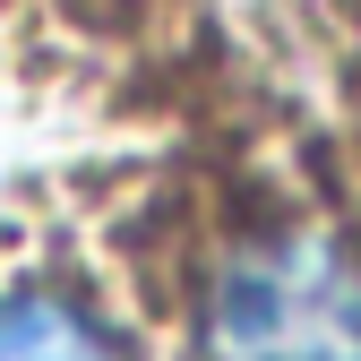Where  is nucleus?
Segmentation results:
<instances>
[{
  "label": "nucleus",
  "instance_id": "nucleus-1",
  "mask_svg": "<svg viewBox=\"0 0 361 361\" xmlns=\"http://www.w3.org/2000/svg\"><path fill=\"white\" fill-rule=\"evenodd\" d=\"M198 361H361V250L327 224H267L207 267Z\"/></svg>",
  "mask_w": 361,
  "mask_h": 361
},
{
  "label": "nucleus",
  "instance_id": "nucleus-2",
  "mask_svg": "<svg viewBox=\"0 0 361 361\" xmlns=\"http://www.w3.org/2000/svg\"><path fill=\"white\" fill-rule=\"evenodd\" d=\"M0 361H138V353L69 284H0Z\"/></svg>",
  "mask_w": 361,
  "mask_h": 361
}]
</instances>
